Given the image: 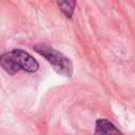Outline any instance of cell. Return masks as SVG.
Wrapping results in <instances>:
<instances>
[{"label": "cell", "mask_w": 135, "mask_h": 135, "mask_svg": "<svg viewBox=\"0 0 135 135\" xmlns=\"http://www.w3.org/2000/svg\"><path fill=\"white\" fill-rule=\"evenodd\" d=\"M0 64L3 70L11 75H14L20 71L33 74L39 69L38 61L32 55L21 49H14L2 54L0 57Z\"/></svg>", "instance_id": "6da1fadb"}, {"label": "cell", "mask_w": 135, "mask_h": 135, "mask_svg": "<svg viewBox=\"0 0 135 135\" xmlns=\"http://www.w3.org/2000/svg\"><path fill=\"white\" fill-rule=\"evenodd\" d=\"M96 134H121V132L109 120L100 118L96 120Z\"/></svg>", "instance_id": "3957f363"}, {"label": "cell", "mask_w": 135, "mask_h": 135, "mask_svg": "<svg viewBox=\"0 0 135 135\" xmlns=\"http://www.w3.org/2000/svg\"><path fill=\"white\" fill-rule=\"evenodd\" d=\"M60 11L66 18H72L75 6H76V0H56Z\"/></svg>", "instance_id": "277c9868"}, {"label": "cell", "mask_w": 135, "mask_h": 135, "mask_svg": "<svg viewBox=\"0 0 135 135\" xmlns=\"http://www.w3.org/2000/svg\"><path fill=\"white\" fill-rule=\"evenodd\" d=\"M34 51L44 57L46 61L52 65L53 70L64 77H72L73 64L69 57L63 55L61 52L55 50L52 46L45 44H37L34 46Z\"/></svg>", "instance_id": "7a4b0ae2"}]
</instances>
